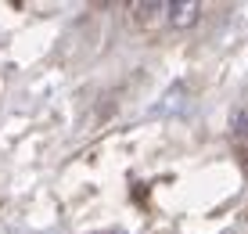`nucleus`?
I'll list each match as a JSON object with an SVG mask.
<instances>
[{
	"label": "nucleus",
	"mask_w": 248,
	"mask_h": 234,
	"mask_svg": "<svg viewBox=\"0 0 248 234\" xmlns=\"http://www.w3.org/2000/svg\"><path fill=\"white\" fill-rule=\"evenodd\" d=\"M198 15H202V4L198 0H173L169 4V11H166V18L173 29H191L194 22H198Z\"/></svg>",
	"instance_id": "nucleus-1"
},
{
	"label": "nucleus",
	"mask_w": 248,
	"mask_h": 234,
	"mask_svg": "<svg viewBox=\"0 0 248 234\" xmlns=\"http://www.w3.org/2000/svg\"><path fill=\"white\" fill-rule=\"evenodd\" d=\"M158 11H169V4H137V18L140 22H151Z\"/></svg>",
	"instance_id": "nucleus-2"
}]
</instances>
